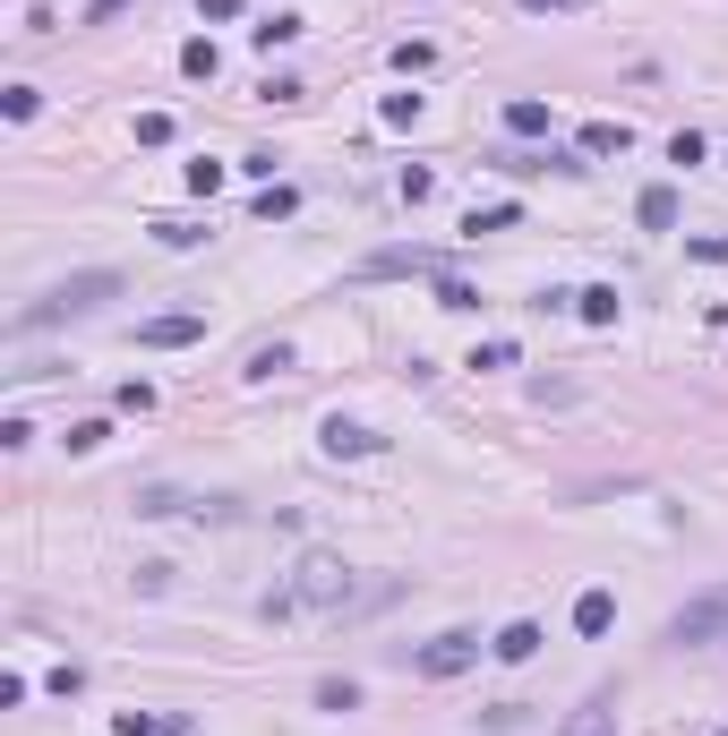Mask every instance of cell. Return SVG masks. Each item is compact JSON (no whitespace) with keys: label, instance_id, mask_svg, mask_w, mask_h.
I'll use <instances>...</instances> for the list:
<instances>
[{"label":"cell","instance_id":"6da1fadb","mask_svg":"<svg viewBox=\"0 0 728 736\" xmlns=\"http://www.w3.org/2000/svg\"><path fill=\"white\" fill-rule=\"evenodd\" d=\"M352 600H361V574H352L343 557L318 548V557H300V574L283 582L266 609H274V616H334V609H352Z\"/></svg>","mask_w":728,"mask_h":736},{"label":"cell","instance_id":"7a4b0ae2","mask_svg":"<svg viewBox=\"0 0 728 736\" xmlns=\"http://www.w3.org/2000/svg\"><path fill=\"white\" fill-rule=\"evenodd\" d=\"M112 291H121V274H69L52 300H34L27 318H18V334H34V325H61V318H86V309H103Z\"/></svg>","mask_w":728,"mask_h":736},{"label":"cell","instance_id":"3957f363","mask_svg":"<svg viewBox=\"0 0 728 736\" xmlns=\"http://www.w3.org/2000/svg\"><path fill=\"white\" fill-rule=\"evenodd\" d=\"M720 634H728V582H720V591H703V600H686V609L668 616V642H677V651L720 642Z\"/></svg>","mask_w":728,"mask_h":736},{"label":"cell","instance_id":"277c9868","mask_svg":"<svg viewBox=\"0 0 728 736\" xmlns=\"http://www.w3.org/2000/svg\"><path fill=\"white\" fill-rule=\"evenodd\" d=\"M471 660H480V634H437L429 651H420V676H464Z\"/></svg>","mask_w":728,"mask_h":736},{"label":"cell","instance_id":"5b68a950","mask_svg":"<svg viewBox=\"0 0 728 736\" xmlns=\"http://www.w3.org/2000/svg\"><path fill=\"white\" fill-rule=\"evenodd\" d=\"M206 334V318H189V309H180V318H146L137 325V343H146V352H180V343H198Z\"/></svg>","mask_w":728,"mask_h":736},{"label":"cell","instance_id":"8992f818","mask_svg":"<svg viewBox=\"0 0 728 736\" xmlns=\"http://www.w3.org/2000/svg\"><path fill=\"white\" fill-rule=\"evenodd\" d=\"M368 274H446V257H437V249H377V257H368Z\"/></svg>","mask_w":728,"mask_h":736},{"label":"cell","instance_id":"52a82bcc","mask_svg":"<svg viewBox=\"0 0 728 736\" xmlns=\"http://www.w3.org/2000/svg\"><path fill=\"white\" fill-rule=\"evenodd\" d=\"M318 446H326L334 463H343V454H377L386 437H377V428H361V419H326V437H318Z\"/></svg>","mask_w":728,"mask_h":736},{"label":"cell","instance_id":"ba28073f","mask_svg":"<svg viewBox=\"0 0 728 736\" xmlns=\"http://www.w3.org/2000/svg\"><path fill=\"white\" fill-rule=\"evenodd\" d=\"M609 625H617V600H609V591H583V600H574V634H609Z\"/></svg>","mask_w":728,"mask_h":736},{"label":"cell","instance_id":"9c48e42d","mask_svg":"<svg viewBox=\"0 0 728 736\" xmlns=\"http://www.w3.org/2000/svg\"><path fill=\"white\" fill-rule=\"evenodd\" d=\"M574 146H583V155H626V146H634V128H626V121H592L583 137H574Z\"/></svg>","mask_w":728,"mask_h":736},{"label":"cell","instance_id":"30bf717a","mask_svg":"<svg viewBox=\"0 0 728 736\" xmlns=\"http://www.w3.org/2000/svg\"><path fill=\"white\" fill-rule=\"evenodd\" d=\"M506 128H514V137H549V103H540V95H514V103H506Z\"/></svg>","mask_w":728,"mask_h":736},{"label":"cell","instance_id":"8fae6325","mask_svg":"<svg viewBox=\"0 0 728 736\" xmlns=\"http://www.w3.org/2000/svg\"><path fill=\"white\" fill-rule=\"evenodd\" d=\"M565 736H617V711H609V694H592V703L565 719Z\"/></svg>","mask_w":728,"mask_h":736},{"label":"cell","instance_id":"7c38bea8","mask_svg":"<svg viewBox=\"0 0 728 736\" xmlns=\"http://www.w3.org/2000/svg\"><path fill=\"white\" fill-rule=\"evenodd\" d=\"M489 651H497V660H531V651H540V625H531V616H514V625H506Z\"/></svg>","mask_w":728,"mask_h":736},{"label":"cell","instance_id":"4fadbf2b","mask_svg":"<svg viewBox=\"0 0 728 736\" xmlns=\"http://www.w3.org/2000/svg\"><path fill=\"white\" fill-rule=\"evenodd\" d=\"M634 215H643L652 231H668V224H677V189H643V197H634Z\"/></svg>","mask_w":728,"mask_h":736},{"label":"cell","instance_id":"5bb4252c","mask_svg":"<svg viewBox=\"0 0 728 736\" xmlns=\"http://www.w3.org/2000/svg\"><path fill=\"white\" fill-rule=\"evenodd\" d=\"M574 309H583L592 325H617V291H609V283H592V291H574Z\"/></svg>","mask_w":728,"mask_h":736},{"label":"cell","instance_id":"9a60e30c","mask_svg":"<svg viewBox=\"0 0 728 736\" xmlns=\"http://www.w3.org/2000/svg\"><path fill=\"white\" fill-rule=\"evenodd\" d=\"M180 69H189V77H215V69H223V52L198 34V43H180Z\"/></svg>","mask_w":728,"mask_h":736},{"label":"cell","instance_id":"2e32d148","mask_svg":"<svg viewBox=\"0 0 728 736\" xmlns=\"http://www.w3.org/2000/svg\"><path fill=\"white\" fill-rule=\"evenodd\" d=\"M292 206H300V197L283 189V180H266V189H258V215H266V224H283V215H292Z\"/></svg>","mask_w":728,"mask_h":736},{"label":"cell","instance_id":"e0dca14e","mask_svg":"<svg viewBox=\"0 0 728 736\" xmlns=\"http://www.w3.org/2000/svg\"><path fill=\"white\" fill-rule=\"evenodd\" d=\"M249 34H258V52H274V43H292V34H300V18H283V9H274V18H266V27H249Z\"/></svg>","mask_w":728,"mask_h":736},{"label":"cell","instance_id":"ac0fdd59","mask_svg":"<svg viewBox=\"0 0 728 736\" xmlns=\"http://www.w3.org/2000/svg\"><path fill=\"white\" fill-rule=\"evenodd\" d=\"M377 121H386V128H412V121H420V95H386V103H377Z\"/></svg>","mask_w":728,"mask_h":736},{"label":"cell","instance_id":"d6986e66","mask_svg":"<svg viewBox=\"0 0 728 736\" xmlns=\"http://www.w3.org/2000/svg\"><path fill=\"white\" fill-rule=\"evenodd\" d=\"M318 703H326V711H352V703H361V685H352V676H326V685H318Z\"/></svg>","mask_w":728,"mask_h":736},{"label":"cell","instance_id":"ffe728a7","mask_svg":"<svg viewBox=\"0 0 728 736\" xmlns=\"http://www.w3.org/2000/svg\"><path fill=\"white\" fill-rule=\"evenodd\" d=\"M506 224H514V206H471L464 215V231H506Z\"/></svg>","mask_w":728,"mask_h":736},{"label":"cell","instance_id":"44dd1931","mask_svg":"<svg viewBox=\"0 0 728 736\" xmlns=\"http://www.w3.org/2000/svg\"><path fill=\"white\" fill-rule=\"evenodd\" d=\"M103 437H112V428H103V419H77V428H69V454H95Z\"/></svg>","mask_w":728,"mask_h":736},{"label":"cell","instance_id":"7402d4cb","mask_svg":"<svg viewBox=\"0 0 728 736\" xmlns=\"http://www.w3.org/2000/svg\"><path fill=\"white\" fill-rule=\"evenodd\" d=\"M171 137V112H137V146H164Z\"/></svg>","mask_w":728,"mask_h":736},{"label":"cell","instance_id":"603a6c76","mask_svg":"<svg viewBox=\"0 0 728 736\" xmlns=\"http://www.w3.org/2000/svg\"><path fill=\"white\" fill-rule=\"evenodd\" d=\"M703 155H711V146H703L695 128H677V137H668V163H703Z\"/></svg>","mask_w":728,"mask_h":736},{"label":"cell","instance_id":"cb8c5ba5","mask_svg":"<svg viewBox=\"0 0 728 736\" xmlns=\"http://www.w3.org/2000/svg\"><path fill=\"white\" fill-rule=\"evenodd\" d=\"M437 309H480V291H471V283H455V274H446V283H437Z\"/></svg>","mask_w":728,"mask_h":736},{"label":"cell","instance_id":"d4e9b609","mask_svg":"<svg viewBox=\"0 0 728 736\" xmlns=\"http://www.w3.org/2000/svg\"><path fill=\"white\" fill-rule=\"evenodd\" d=\"M523 9H583V0H523Z\"/></svg>","mask_w":728,"mask_h":736},{"label":"cell","instance_id":"484cf974","mask_svg":"<svg viewBox=\"0 0 728 736\" xmlns=\"http://www.w3.org/2000/svg\"><path fill=\"white\" fill-rule=\"evenodd\" d=\"M711 736H728V728H711Z\"/></svg>","mask_w":728,"mask_h":736}]
</instances>
